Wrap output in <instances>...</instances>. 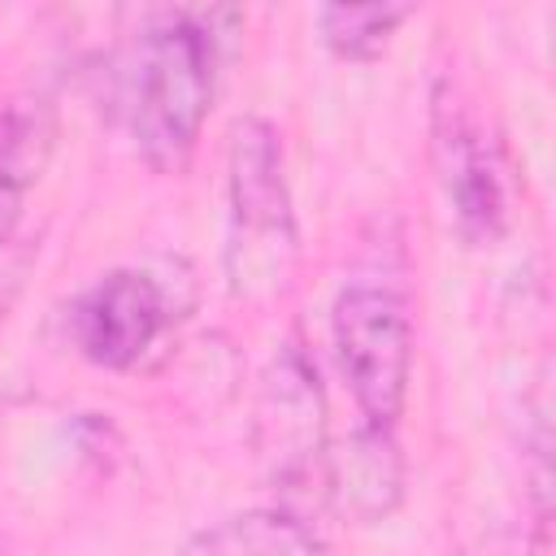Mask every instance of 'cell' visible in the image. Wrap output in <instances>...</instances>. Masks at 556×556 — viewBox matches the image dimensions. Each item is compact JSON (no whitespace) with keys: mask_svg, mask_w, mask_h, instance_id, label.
<instances>
[{"mask_svg":"<svg viewBox=\"0 0 556 556\" xmlns=\"http://www.w3.org/2000/svg\"><path fill=\"white\" fill-rule=\"evenodd\" d=\"M413 17L408 4H321L317 9V35L330 56L339 61H378L395 30Z\"/></svg>","mask_w":556,"mask_h":556,"instance_id":"cell-10","label":"cell"},{"mask_svg":"<svg viewBox=\"0 0 556 556\" xmlns=\"http://www.w3.org/2000/svg\"><path fill=\"white\" fill-rule=\"evenodd\" d=\"M330 343L361 417L395 430L413 382V317L404 295L374 282L343 287L330 308Z\"/></svg>","mask_w":556,"mask_h":556,"instance_id":"cell-5","label":"cell"},{"mask_svg":"<svg viewBox=\"0 0 556 556\" xmlns=\"http://www.w3.org/2000/svg\"><path fill=\"white\" fill-rule=\"evenodd\" d=\"M226 282L235 300L269 304L295 287L300 226L287 187L282 135L265 117H239L226 148Z\"/></svg>","mask_w":556,"mask_h":556,"instance_id":"cell-2","label":"cell"},{"mask_svg":"<svg viewBox=\"0 0 556 556\" xmlns=\"http://www.w3.org/2000/svg\"><path fill=\"white\" fill-rule=\"evenodd\" d=\"M174 321H178L174 291L156 274L135 265L100 274L87 291L74 295L65 313L74 352L109 374L139 369L156 352V343L174 330Z\"/></svg>","mask_w":556,"mask_h":556,"instance_id":"cell-6","label":"cell"},{"mask_svg":"<svg viewBox=\"0 0 556 556\" xmlns=\"http://www.w3.org/2000/svg\"><path fill=\"white\" fill-rule=\"evenodd\" d=\"M430 161L456 235L469 248L495 243L513 222L508 156L452 74L430 83Z\"/></svg>","mask_w":556,"mask_h":556,"instance_id":"cell-4","label":"cell"},{"mask_svg":"<svg viewBox=\"0 0 556 556\" xmlns=\"http://www.w3.org/2000/svg\"><path fill=\"white\" fill-rule=\"evenodd\" d=\"M326 447V391L308 348L291 334L269 361L252 408V452L278 491V508L304 517L308 504H321Z\"/></svg>","mask_w":556,"mask_h":556,"instance_id":"cell-3","label":"cell"},{"mask_svg":"<svg viewBox=\"0 0 556 556\" xmlns=\"http://www.w3.org/2000/svg\"><path fill=\"white\" fill-rule=\"evenodd\" d=\"M182 556H330L308 517L287 508H252L235 513L208 530H200Z\"/></svg>","mask_w":556,"mask_h":556,"instance_id":"cell-9","label":"cell"},{"mask_svg":"<svg viewBox=\"0 0 556 556\" xmlns=\"http://www.w3.org/2000/svg\"><path fill=\"white\" fill-rule=\"evenodd\" d=\"M52 139L56 113L48 96L22 91L9 104H0V248H13L17 239L30 191L48 169Z\"/></svg>","mask_w":556,"mask_h":556,"instance_id":"cell-8","label":"cell"},{"mask_svg":"<svg viewBox=\"0 0 556 556\" xmlns=\"http://www.w3.org/2000/svg\"><path fill=\"white\" fill-rule=\"evenodd\" d=\"M217 65L213 13L165 9L143 26L126 83V122L135 152L156 174H187L217 96Z\"/></svg>","mask_w":556,"mask_h":556,"instance_id":"cell-1","label":"cell"},{"mask_svg":"<svg viewBox=\"0 0 556 556\" xmlns=\"http://www.w3.org/2000/svg\"><path fill=\"white\" fill-rule=\"evenodd\" d=\"M4 252H9V248H0V321H4V313H9V304H13V291H17V269L4 261Z\"/></svg>","mask_w":556,"mask_h":556,"instance_id":"cell-11","label":"cell"},{"mask_svg":"<svg viewBox=\"0 0 556 556\" xmlns=\"http://www.w3.org/2000/svg\"><path fill=\"white\" fill-rule=\"evenodd\" d=\"M408 465L391 426L361 421L348 439L326 447L321 504L352 526H378L404 504Z\"/></svg>","mask_w":556,"mask_h":556,"instance_id":"cell-7","label":"cell"}]
</instances>
